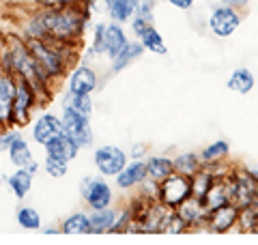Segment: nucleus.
<instances>
[{
  "label": "nucleus",
  "mask_w": 258,
  "mask_h": 245,
  "mask_svg": "<svg viewBox=\"0 0 258 245\" xmlns=\"http://www.w3.org/2000/svg\"><path fill=\"white\" fill-rule=\"evenodd\" d=\"M0 134H3V132H0ZM0 144H3V138H0Z\"/></svg>",
  "instance_id": "49530a36"
},
{
  "label": "nucleus",
  "mask_w": 258,
  "mask_h": 245,
  "mask_svg": "<svg viewBox=\"0 0 258 245\" xmlns=\"http://www.w3.org/2000/svg\"><path fill=\"white\" fill-rule=\"evenodd\" d=\"M174 211H176V215H179L183 222L187 224L189 230L198 228L200 224H205L207 222V215H209L207 209H205V204H203V200L194 198V196H189V198L185 200L183 204H179Z\"/></svg>",
  "instance_id": "dca6fc26"
},
{
  "label": "nucleus",
  "mask_w": 258,
  "mask_h": 245,
  "mask_svg": "<svg viewBox=\"0 0 258 245\" xmlns=\"http://www.w3.org/2000/svg\"><path fill=\"white\" fill-rule=\"evenodd\" d=\"M114 178H116V187H120V190H134V187L142 185V181H147V161L142 159L129 161Z\"/></svg>",
  "instance_id": "2eb2a0df"
},
{
  "label": "nucleus",
  "mask_w": 258,
  "mask_h": 245,
  "mask_svg": "<svg viewBox=\"0 0 258 245\" xmlns=\"http://www.w3.org/2000/svg\"><path fill=\"white\" fill-rule=\"evenodd\" d=\"M39 9H58L69 5H91V0H32Z\"/></svg>",
  "instance_id": "f704fd0d"
},
{
  "label": "nucleus",
  "mask_w": 258,
  "mask_h": 245,
  "mask_svg": "<svg viewBox=\"0 0 258 245\" xmlns=\"http://www.w3.org/2000/svg\"><path fill=\"white\" fill-rule=\"evenodd\" d=\"M230 153V146L226 140H215L213 144H209L207 149H203V153H200V159H203V163H220L222 159L228 157Z\"/></svg>",
  "instance_id": "c85d7f7f"
},
{
  "label": "nucleus",
  "mask_w": 258,
  "mask_h": 245,
  "mask_svg": "<svg viewBox=\"0 0 258 245\" xmlns=\"http://www.w3.org/2000/svg\"><path fill=\"white\" fill-rule=\"evenodd\" d=\"M228 183V196H230V202L237 204L239 209H245L254 202V198L258 196V183L254 181L252 176L245 172H237L226 178Z\"/></svg>",
  "instance_id": "0eeeda50"
},
{
  "label": "nucleus",
  "mask_w": 258,
  "mask_h": 245,
  "mask_svg": "<svg viewBox=\"0 0 258 245\" xmlns=\"http://www.w3.org/2000/svg\"><path fill=\"white\" fill-rule=\"evenodd\" d=\"M228 202H230V196H228V183H226V178H213L207 196L203 198L207 213H211L213 209L222 207V204H228Z\"/></svg>",
  "instance_id": "aec40b11"
},
{
  "label": "nucleus",
  "mask_w": 258,
  "mask_h": 245,
  "mask_svg": "<svg viewBox=\"0 0 258 245\" xmlns=\"http://www.w3.org/2000/svg\"><path fill=\"white\" fill-rule=\"evenodd\" d=\"M7 153H9V161L13 163L15 168H24V166H28V163L35 159L32 157V151H30V144L24 140L22 136L15 138V140L9 144Z\"/></svg>",
  "instance_id": "a878e982"
},
{
  "label": "nucleus",
  "mask_w": 258,
  "mask_h": 245,
  "mask_svg": "<svg viewBox=\"0 0 258 245\" xmlns=\"http://www.w3.org/2000/svg\"><path fill=\"white\" fill-rule=\"evenodd\" d=\"M24 168H26V170H28V172H30L32 176H35V174L39 172V161H35V159H32V161L28 163V166H24Z\"/></svg>",
  "instance_id": "a19ab883"
},
{
  "label": "nucleus",
  "mask_w": 258,
  "mask_h": 245,
  "mask_svg": "<svg viewBox=\"0 0 258 245\" xmlns=\"http://www.w3.org/2000/svg\"><path fill=\"white\" fill-rule=\"evenodd\" d=\"M189 196H191V178L179 172H172L157 185V200L170 209H176Z\"/></svg>",
  "instance_id": "20e7f679"
},
{
  "label": "nucleus",
  "mask_w": 258,
  "mask_h": 245,
  "mask_svg": "<svg viewBox=\"0 0 258 245\" xmlns=\"http://www.w3.org/2000/svg\"><path fill=\"white\" fill-rule=\"evenodd\" d=\"M172 163H174V172L185 174L189 178L196 176L200 170H203V159H200V155H196V153H179L172 159Z\"/></svg>",
  "instance_id": "393cba45"
},
{
  "label": "nucleus",
  "mask_w": 258,
  "mask_h": 245,
  "mask_svg": "<svg viewBox=\"0 0 258 245\" xmlns=\"http://www.w3.org/2000/svg\"><path fill=\"white\" fill-rule=\"evenodd\" d=\"M194 3H196V0H168V5H172L174 9H181V11L191 9Z\"/></svg>",
  "instance_id": "4c0bfd02"
},
{
  "label": "nucleus",
  "mask_w": 258,
  "mask_h": 245,
  "mask_svg": "<svg viewBox=\"0 0 258 245\" xmlns=\"http://www.w3.org/2000/svg\"><path fill=\"white\" fill-rule=\"evenodd\" d=\"M84 5H69L58 9H39L26 22V39H50L56 43H74L86 26Z\"/></svg>",
  "instance_id": "f257e3e1"
},
{
  "label": "nucleus",
  "mask_w": 258,
  "mask_h": 245,
  "mask_svg": "<svg viewBox=\"0 0 258 245\" xmlns=\"http://www.w3.org/2000/svg\"><path fill=\"white\" fill-rule=\"evenodd\" d=\"M247 174L254 178V181L258 183V168H247Z\"/></svg>",
  "instance_id": "37998d69"
},
{
  "label": "nucleus",
  "mask_w": 258,
  "mask_h": 245,
  "mask_svg": "<svg viewBox=\"0 0 258 245\" xmlns=\"http://www.w3.org/2000/svg\"><path fill=\"white\" fill-rule=\"evenodd\" d=\"M62 108H76L80 112H84L91 116L93 114V99H91V95H78V93H64L62 97Z\"/></svg>",
  "instance_id": "7c9ffc66"
},
{
  "label": "nucleus",
  "mask_w": 258,
  "mask_h": 245,
  "mask_svg": "<svg viewBox=\"0 0 258 245\" xmlns=\"http://www.w3.org/2000/svg\"><path fill=\"white\" fill-rule=\"evenodd\" d=\"M45 155L47 157H56V159H62V161H74L78 157V153H80V146L78 142L74 140V138H69L67 134H58L56 138H52L50 142H47L45 146Z\"/></svg>",
  "instance_id": "4468645a"
},
{
  "label": "nucleus",
  "mask_w": 258,
  "mask_h": 245,
  "mask_svg": "<svg viewBox=\"0 0 258 245\" xmlns=\"http://www.w3.org/2000/svg\"><path fill=\"white\" fill-rule=\"evenodd\" d=\"M58 134H62V120L52 112H43L41 116H37L35 122H32V129H30L32 140L41 146H45Z\"/></svg>",
  "instance_id": "f8f14e48"
},
{
  "label": "nucleus",
  "mask_w": 258,
  "mask_h": 245,
  "mask_svg": "<svg viewBox=\"0 0 258 245\" xmlns=\"http://www.w3.org/2000/svg\"><path fill=\"white\" fill-rule=\"evenodd\" d=\"M37 103V88L24 78H15V103H13V122L26 125L30 112Z\"/></svg>",
  "instance_id": "423d86ee"
},
{
  "label": "nucleus",
  "mask_w": 258,
  "mask_h": 245,
  "mask_svg": "<svg viewBox=\"0 0 258 245\" xmlns=\"http://www.w3.org/2000/svg\"><path fill=\"white\" fill-rule=\"evenodd\" d=\"M174 172V163L170 157H164V155H153L147 159V178L155 183H161L164 178H168Z\"/></svg>",
  "instance_id": "4be33fe9"
},
{
  "label": "nucleus",
  "mask_w": 258,
  "mask_h": 245,
  "mask_svg": "<svg viewBox=\"0 0 258 245\" xmlns=\"http://www.w3.org/2000/svg\"><path fill=\"white\" fill-rule=\"evenodd\" d=\"M60 230L64 234H91V215L82 213V211H76L69 217H64Z\"/></svg>",
  "instance_id": "bb28decb"
},
{
  "label": "nucleus",
  "mask_w": 258,
  "mask_h": 245,
  "mask_svg": "<svg viewBox=\"0 0 258 245\" xmlns=\"http://www.w3.org/2000/svg\"><path fill=\"white\" fill-rule=\"evenodd\" d=\"M140 43L144 45V50H149V52H153V54H159V56L168 54V47H166V43H164V37L159 35L155 26H149V28H147V32H144V35L140 37Z\"/></svg>",
  "instance_id": "cd10ccee"
},
{
  "label": "nucleus",
  "mask_w": 258,
  "mask_h": 245,
  "mask_svg": "<svg viewBox=\"0 0 258 245\" xmlns=\"http://www.w3.org/2000/svg\"><path fill=\"white\" fill-rule=\"evenodd\" d=\"M97 84H99V78H97L95 69L88 67V65H78L69 76L67 91L78 93V95H91L97 88Z\"/></svg>",
  "instance_id": "ddd939ff"
},
{
  "label": "nucleus",
  "mask_w": 258,
  "mask_h": 245,
  "mask_svg": "<svg viewBox=\"0 0 258 245\" xmlns=\"http://www.w3.org/2000/svg\"><path fill=\"white\" fill-rule=\"evenodd\" d=\"M43 172L52 178H60L69 172V163L62 161V159H56V157H47L45 155V161H43Z\"/></svg>",
  "instance_id": "473e14b6"
},
{
  "label": "nucleus",
  "mask_w": 258,
  "mask_h": 245,
  "mask_svg": "<svg viewBox=\"0 0 258 245\" xmlns=\"http://www.w3.org/2000/svg\"><path fill=\"white\" fill-rule=\"evenodd\" d=\"M239 26H241V13L239 9H232L228 5L215 7L211 15H209V30L220 39L232 37V32H237Z\"/></svg>",
  "instance_id": "6e6552de"
},
{
  "label": "nucleus",
  "mask_w": 258,
  "mask_h": 245,
  "mask_svg": "<svg viewBox=\"0 0 258 245\" xmlns=\"http://www.w3.org/2000/svg\"><path fill=\"white\" fill-rule=\"evenodd\" d=\"M129 24H132V32H134V35L138 37V39L144 35V32H147V28H149V26H153V24H149L147 20L138 18V15H134V18H132V22H129Z\"/></svg>",
  "instance_id": "e433bc0d"
},
{
  "label": "nucleus",
  "mask_w": 258,
  "mask_h": 245,
  "mask_svg": "<svg viewBox=\"0 0 258 245\" xmlns=\"http://www.w3.org/2000/svg\"><path fill=\"white\" fill-rule=\"evenodd\" d=\"M15 103V78L0 69V132L13 122Z\"/></svg>",
  "instance_id": "9b49d317"
},
{
  "label": "nucleus",
  "mask_w": 258,
  "mask_h": 245,
  "mask_svg": "<svg viewBox=\"0 0 258 245\" xmlns=\"http://www.w3.org/2000/svg\"><path fill=\"white\" fill-rule=\"evenodd\" d=\"M99 3H103V0H91V5H99ZM88 5V7H91Z\"/></svg>",
  "instance_id": "a18cd8bd"
},
{
  "label": "nucleus",
  "mask_w": 258,
  "mask_h": 245,
  "mask_svg": "<svg viewBox=\"0 0 258 245\" xmlns=\"http://www.w3.org/2000/svg\"><path fill=\"white\" fill-rule=\"evenodd\" d=\"M144 52H147V50H144V45L140 43V39H138V41H127L125 47L116 54V58L112 60V71L120 73L123 69H127L132 63L138 60Z\"/></svg>",
  "instance_id": "412c9836"
},
{
  "label": "nucleus",
  "mask_w": 258,
  "mask_h": 245,
  "mask_svg": "<svg viewBox=\"0 0 258 245\" xmlns=\"http://www.w3.org/2000/svg\"><path fill=\"white\" fill-rule=\"evenodd\" d=\"M95 166L103 176H116L127 166V153L114 144H103L95 149Z\"/></svg>",
  "instance_id": "1a4fd4ad"
},
{
  "label": "nucleus",
  "mask_w": 258,
  "mask_h": 245,
  "mask_svg": "<svg viewBox=\"0 0 258 245\" xmlns=\"http://www.w3.org/2000/svg\"><path fill=\"white\" fill-rule=\"evenodd\" d=\"M252 232H258V213L254 217V226H252Z\"/></svg>",
  "instance_id": "c03bdc74"
},
{
  "label": "nucleus",
  "mask_w": 258,
  "mask_h": 245,
  "mask_svg": "<svg viewBox=\"0 0 258 245\" xmlns=\"http://www.w3.org/2000/svg\"><path fill=\"white\" fill-rule=\"evenodd\" d=\"M138 3L140 0H103L110 20L118 22V24L132 22V18L136 15V7H138Z\"/></svg>",
  "instance_id": "a211bd4d"
},
{
  "label": "nucleus",
  "mask_w": 258,
  "mask_h": 245,
  "mask_svg": "<svg viewBox=\"0 0 258 245\" xmlns=\"http://www.w3.org/2000/svg\"><path fill=\"white\" fill-rule=\"evenodd\" d=\"M15 219H18L20 228H24V230H41V215L32 207H20Z\"/></svg>",
  "instance_id": "c756f323"
},
{
  "label": "nucleus",
  "mask_w": 258,
  "mask_h": 245,
  "mask_svg": "<svg viewBox=\"0 0 258 245\" xmlns=\"http://www.w3.org/2000/svg\"><path fill=\"white\" fill-rule=\"evenodd\" d=\"M62 132L69 138H74L78 142L80 149H86V146L93 144V127H91V116L84 112H80L76 108H62Z\"/></svg>",
  "instance_id": "7ed1b4c3"
},
{
  "label": "nucleus",
  "mask_w": 258,
  "mask_h": 245,
  "mask_svg": "<svg viewBox=\"0 0 258 245\" xmlns=\"http://www.w3.org/2000/svg\"><path fill=\"white\" fill-rule=\"evenodd\" d=\"M249 0H222V5H228L232 7V9H243V7H247Z\"/></svg>",
  "instance_id": "ea45409f"
},
{
  "label": "nucleus",
  "mask_w": 258,
  "mask_h": 245,
  "mask_svg": "<svg viewBox=\"0 0 258 245\" xmlns=\"http://www.w3.org/2000/svg\"><path fill=\"white\" fill-rule=\"evenodd\" d=\"M118 211L106 207V209H97L91 213V234H106L114 230Z\"/></svg>",
  "instance_id": "6ab92c4d"
},
{
  "label": "nucleus",
  "mask_w": 258,
  "mask_h": 245,
  "mask_svg": "<svg viewBox=\"0 0 258 245\" xmlns=\"http://www.w3.org/2000/svg\"><path fill=\"white\" fill-rule=\"evenodd\" d=\"M155 0H140L138 7H136V15L142 20H147L149 24H153V20H155Z\"/></svg>",
  "instance_id": "c9c22d12"
},
{
  "label": "nucleus",
  "mask_w": 258,
  "mask_h": 245,
  "mask_svg": "<svg viewBox=\"0 0 258 245\" xmlns=\"http://www.w3.org/2000/svg\"><path fill=\"white\" fill-rule=\"evenodd\" d=\"M103 32H106V24L97 22L93 28V45H91V56L103 54Z\"/></svg>",
  "instance_id": "72a5a7b5"
},
{
  "label": "nucleus",
  "mask_w": 258,
  "mask_h": 245,
  "mask_svg": "<svg viewBox=\"0 0 258 245\" xmlns=\"http://www.w3.org/2000/svg\"><path fill=\"white\" fill-rule=\"evenodd\" d=\"M213 178H215L213 174L205 172V163H203V170H200L196 176H191V196L194 198L203 200L207 196V192H209V187H211V183H213Z\"/></svg>",
  "instance_id": "2f4dec72"
},
{
  "label": "nucleus",
  "mask_w": 258,
  "mask_h": 245,
  "mask_svg": "<svg viewBox=\"0 0 258 245\" xmlns=\"http://www.w3.org/2000/svg\"><path fill=\"white\" fill-rule=\"evenodd\" d=\"M41 232L43 234H58L60 228H54V226H41Z\"/></svg>",
  "instance_id": "79ce46f5"
},
{
  "label": "nucleus",
  "mask_w": 258,
  "mask_h": 245,
  "mask_svg": "<svg viewBox=\"0 0 258 245\" xmlns=\"http://www.w3.org/2000/svg\"><path fill=\"white\" fill-rule=\"evenodd\" d=\"M5 181H7V185H9V192L18 200H22V198H26L30 187H32V174L26 168H18L15 172H11L9 176H7Z\"/></svg>",
  "instance_id": "5701e85b"
},
{
  "label": "nucleus",
  "mask_w": 258,
  "mask_h": 245,
  "mask_svg": "<svg viewBox=\"0 0 258 245\" xmlns=\"http://www.w3.org/2000/svg\"><path fill=\"white\" fill-rule=\"evenodd\" d=\"M127 41L129 39H127L125 30H123V24L110 20L106 24V32H103V56H108L110 60H114L116 54L123 50Z\"/></svg>",
  "instance_id": "f3484780"
},
{
  "label": "nucleus",
  "mask_w": 258,
  "mask_h": 245,
  "mask_svg": "<svg viewBox=\"0 0 258 245\" xmlns=\"http://www.w3.org/2000/svg\"><path fill=\"white\" fill-rule=\"evenodd\" d=\"M239 215H241V209L237 204H232V202L222 204V207L213 209L211 213L207 215V230L217 232V234L228 232L239 224Z\"/></svg>",
  "instance_id": "9d476101"
},
{
  "label": "nucleus",
  "mask_w": 258,
  "mask_h": 245,
  "mask_svg": "<svg viewBox=\"0 0 258 245\" xmlns=\"http://www.w3.org/2000/svg\"><path fill=\"white\" fill-rule=\"evenodd\" d=\"M80 194H82L84 202L93 211L112 207V198H114L112 187L103 174L101 176H84L82 181H80Z\"/></svg>",
  "instance_id": "39448f33"
},
{
  "label": "nucleus",
  "mask_w": 258,
  "mask_h": 245,
  "mask_svg": "<svg viewBox=\"0 0 258 245\" xmlns=\"http://www.w3.org/2000/svg\"><path fill=\"white\" fill-rule=\"evenodd\" d=\"M254 84H256L254 73L249 71V69H245V67H239V69H235V71L230 73L228 82H226V86H228L230 91L239 93V95H247V93L254 88Z\"/></svg>",
  "instance_id": "b1692460"
},
{
  "label": "nucleus",
  "mask_w": 258,
  "mask_h": 245,
  "mask_svg": "<svg viewBox=\"0 0 258 245\" xmlns=\"http://www.w3.org/2000/svg\"><path fill=\"white\" fill-rule=\"evenodd\" d=\"M24 41H26L30 54L45 69L47 76L52 80L62 76L64 67H67V60H64L62 47H60L64 43H56V41H50V39H24Z\"/></svg>",
  "instance_id": "f03ea898"
},
{
  "label": "nucleus",
  "mask_w": 258,
  "mask_h": 245,
  "mask_svg": "<svg viewBox=\"0 0 258 245\" xmlns=\"http://www.w3.org/2000/svg\"><path fill=\"white\" fill-rule=\"evenodd\" d=\"M144 153H147V146H144V144H136L129 155H132V159H142Z\"/></svg>",
  "instance_id": "58836bf2"
}]
</instances>
